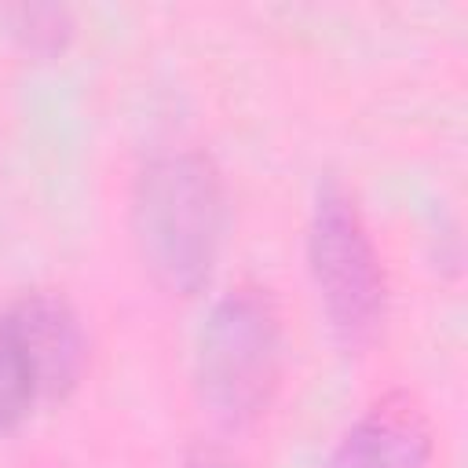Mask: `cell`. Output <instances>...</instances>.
<instances>
[{
  "mask_svg": "<svg viewBox=\"0 0 468 468\" xmlns=\"http://www.w3.org/2000/svg\"><path fill=\"white\" fill-rule=\"evenodd\" d=\"M7 18L15 40L33 55H55L73 37V11L66 4H18Z\"/></svg>",
  "mask_w": 468,
  "mask_h": 468,
  "instance_id": "obj_7",
  "label": "cell"
},
{
  "mask_svg": "<svg viewBox=\"0 0 468 468\" xmlns=\"http://www.w3.org/2000/svg\"><path fill=\"white\" fill-rule=\"evenodd\" d=\"M194 380L223 428H245L271 406L282 380V311L267 285L238 282L212 300L197 329Z\"/></svg>",
  "mask_w": 468,
  "mask_h": 468,
  "instance_id": "obj_2",
  "label": "cell"
},
{
  "mask_svg": "<svg viewBox=\"0 0 468 468\" xmlns=\"http://www.w3.org/2000/svg\"><path fill=\"white\" fill-rule=\"evenodd\" d=\"M431 420L413 391L377 395L336 439L325 468H428Z\"/></svg>",
  "mask_w": 468,
  "mask_h": 468,
  "instance_id": "obj_5",
  "label": "cell"
},
{
  "mask_svg": "<svg viewBox=\"0 0 468 468\" xmlns=\"http://www.w3.org/2000/svg\"><path fill=\"white\" fill-rule=\"evenodd\" d=\"M307 267L333 340L344 351H362L384 325L388 278L366 216L336 176H325L311 201Z\"/></svg>",
  "mask_w": 468,
  "mask_h": 468,
  "instance_id": "obj_3",
  "label": "cell"
},
{
  "mask_svg": "<svg viewBox=\"0 0 468 468\" xmlns=\"http://www.w3.org/2000/svg\"><path fill=\"white\" fill-rule=\"evenodd\" d=\"M4 311L26 347L40 399H66L88 366V333L77 307L58 289H26Z\"/></svg>",
  "mask_w": 468,
  "mask_h": 468,
  "instance_id": "obj_4",
  "label": "cell"
},
{
  "mask_svg": "<svg viewBox=\"0 0 468 468\" xmlns=\"http://www.w3.org/2000/svg\"><path fill=\"white\" fill-rule=\"evenodd\" d=\"M186 468H238V464L223 450H216V446H197V450H190Z\"/></svg>",
  "mask_w": 468,
  "mask_h": 468,
  "instance_id": "obj_8",
  "label": "cell"
},
{
  "mask_svg": "<svg viewBox=\"0 0 468 468\" xmlns=\"http://www.w3.org/2000/svg\"><path fill=\"white\" fill-rule=\"evenodd\" d=\"M132 227L150 274L168 292H201L227 234V186L212 154L172 146L146 157L132 190Z\"/></svg>",
  "mask_w": 468,
  "mask_h": 468,
  "instance_id": "obj_1",
  "label": "cell"
},
{
  "mask_svg": "<svg viewBox=\"0 0 468 468\" xmlns=\"http://www.w3.org/2000/svg\"><path fill=\"white\" fill-rule=\"evenodd\" d=\"M37 377L26 358V347L0 303V431H15L37 406Z\"/></svg>",
  "mask_w": 468,
  "mask_h": 468,
  "instance_id": "obj_6",
  "label": "cell"
}]
</instances>
